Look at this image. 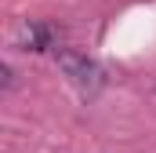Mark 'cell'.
I'll return each instance as SVG.
<instances>
[{
  "mask_svg": "<svg viewBox=\"0 0 156 153\" xmlns=\"http://www.w3.org/2000/svg\"><path fill=\"white\" fill-rule=\"evenodd\" d=\"M55 62H58V69L69 76L80 91H87V95L105 84V69H102L94 58H87L83 51H76V47H58V51H55Z\"/></svg>",
  "mask_w": 156,
  "mask_h": 153,
  "instance_id": "1",
  "label": "cell"
},
{
  "mask_svg": "<svg viewBox=\"0 0 156 153\" xmlns=\"http://www.w3.org/2000/svg\"><path fill=\"white\" fill-rule=\"evenodd\" d=\"M55 40H58V29L47 22H37V18H22L15 29V47H22V51H47V47H55Z\"/></svg>",
  "mask_w": 156,
  "mask_h": 153,
  "instance_id": "2",
  "label": "cell"
},
{
  "mask_svg": "<svg viewBox=\"0 0 156 153\" xmlns=\"http://www.w3.org/2000/svg\"><path fill=\"white\" fill-rule=\"evenodd\" d=\"M0 73H4V91H11V88H15V69L4 62V66H0Z\"/></svg>",
  "mask_w": 156,
  "mask_h": 153,
  "instance_id": "3",
  "label": "cell"
}]
</instances>
